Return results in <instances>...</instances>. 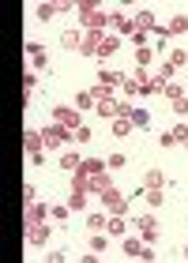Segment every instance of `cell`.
Masks as SVG:
<instances>
[{"mask_svg": "<svg viewBox=\"0 0 188 263\" xmlns=\"http://www.w3.org/2000/svg\"><path fill=\"white\" fill-rule=\"evenodd\" d=\"M132 128H136V124L128 121V117H117V121H113V136H117V139H124V136H128Z\"/></svg>", "mask_w": 188, "mask_h": 263, "instance_id": "cell-21", "label": "cell"}, {"mask_svg": "<svg viewBox=\"0 0 188 263\" xmlns=\"http://www.w3.org/2000/svg\"><path fill=\"white\" fill-rule=\"evenodd\" d=\"M57 165H61L64 173H76V170H83V158H79L76 151H64V154H61V162H57Z\"/></svg>", "mask_w": 188, "mask_h": 263, "instance_id": "cell-12", "label": "cell"}, {"mask_svg": "<svg viewBox=\"0 0 188 263\" xmlns=\"http://www.w3.org/2000/svg\"><path fill=\"white\" fill-rule=\"evenodd\" d=\"M132 45H136V49H147V45H151V34H143V30H132Z\"/></svg>", "mask_w": 188, "mask_h": 263, "instance_id": "cell-34", "label": "cell"}, {"mask_svg": "<svg viewBox=\"0 0 188 263\" xmlns=\"http://www.w3.org/2000/svg\"><path fill=\"white\" fill-rule=\"evenodd\" d=\"M113 105H117V98H113V102H98L94 109H98V117H109V121H113V117H117V109H113Z\"/></svg>", "mask_w": 188, "mask_h": 263, "instance_id": "cell-31", "label": "cell"}, {"mask_svg": "<svg viewBox=\"0 0 188 263\" xmlns=\"http://www.w3.org/2000/svg\"><path fill=\"white\" fill-rule=\"evenodd\" d=\"M124 165H128L124 154H109V158H105V170H124Z\"/></svg>", "mask_w": 188, "mask_h": 263, "instance_id": "cell-33", "label": "cell"}, {"mask_svg": "<svg viewBox=\"0 0 188 263\" xmlns=\"http://www.w3.org/2000/svg\"><path fill=\"white\" fill-rule=\"evenodd\" d=\"M151 64H155V49L151 45L147 49H136V68H151Z\"/></svg>", "mask_w": 188, "mask_h": 263, "instance_id": "cell-22", "label": "cell"}, {"mask_svg": "<svg viewBox=\"0 0 188 263\" xmlns=\"http://www.w3.org/2000/svg\"><path fill=\"white\" fill-rule=\"evenodd\" d=\"M34 196H38V188H34V184H23V203H34Z\"/></svg>", "mask_w": 188, "mask_h": 263, "instance_id": "cell-41", "label": "cell"}, {"mask_svg": "<svg viewBox=\"0 0 188 263\" xmlns=\"http://www.w3.org/2000/svg\"><path fill=\"white\" fill-rule=\"evenodd\" d=\"M94 105H98V102L90 98V90H83V94H76V109H79V113H83V109H94Z\"/></svg>", "mask_w": 188, "mask_h": 263, "instance_id": "cell-25", "label": "cell"}, {"mask_svg": "<svg viewBox=\"0 0 188 263\" xmlns=\"http://www.w3.org/2000/svg\"><path fill=\"white\" fill-rule=\"evenodd\" d=\"M34 83H38V76L27 71V76H23V98H27V102H30V94H34Z\"/></svg>", "mask_w": 188, "mask_h": 263, "instance_id": "cell-29", "label": "cell"}, {"mask_svg": "<svg viewBox=\"0 0 188 263\" xmlns=\"http://www.w3.org/2000/svg\"><path fill=\"white\" fill-rule=\"evenodd\" d=\"M117 49H121V38H117V34H105V38H102V45H98V61L113 57Z\"/></svg>", "mask_w": 188, "mask_h": 263, "instance_id": "cell-13", "label": "cell"}, {"mask_svg": "<svg viewBox=\"0 0 188 263\" xmlns=\"http://www.w3.org/2000/svg\"><path fill=\"white\" fill-rule=\"evenodd\" d=\"M105 222H109V211H87V230L90 233L105 230Z\"/></svg>", "mask_w": 188, "mask_h": 263, "instance_id": "cell-15", "label": "cell"}, {"mask_svg": "<svg viewBox=\"0 0 188 263\" xmlns=\"http://www.w3.org/2000/svg\"><path fill=\"white\" fill-rule=\"evenodd\" d=\"M90 136H94V132H90L87 124H79V128L72 132V139H76V143H90Z\"/></svg>", "mask_w": 188, "mask_h": 263, "instance_id": "cell-35", "label": "cell"}, {"mask_svg": "<svg viewBox=\"0 0 188 263\" xmlns=\"http://www.w3.org/2000/svg\"><path fill=\"white\" fill-rule=\"evenodd\" d=\"M132 27H136V30H143V34H155V30H158L155 11H147V8H143V11H136V15H132Z\"/></svg>", "mask_w": 188, "mask_h": 263, "instance_id": "cell-7", "label": "cell"}, {"mask_svg": "<svg viewBox=\"0 0 188 263\" xmlns=\"http://www.w3.org/2000/svg\"><path fill=\"white\" fill-rule=\"evenodd\" d=\"M53 124H64L68 132H76L83 121H79V109H76V105H57V109H53Z\"/></svg>", "mask_w": 188, "mask_h": 263, "instance_id": "cell-4", "label": "cell"}, {"mask_svg": "<svg viewBox=\"0 0 188 263\" xmlns=\"http://www.w3.org/2000/svg\"><path fill=\"white\" fill-rule=\"evenodd\" d=\"M136 226H139V237H143L147 245H155V241H158V226H155V218H151V214H139Z\"/></svg>", "mask_w": 188, "mask_h": 263, "instance_id": "cell-8", "label": "cell"}, {"mask_svg": "<svg viewBox=\"0 0 188 263\" xmlns=\"http://www.w3.org/2000/svg\"><path fill=\"white\" fill-rule=\"evenodd\" d=\"M98 79H102V87H121V83H124V76H121V71H109V68H105V71H98Z\"/></svg>", "mask_w": 188, "mask_h": 263, "instance_id": "cell-20", "label": "cell"}, {"mask_svg": "<svg viewBox=\"0 0 188 263\" xmlns=\"http://www.w3.org/2000/svg\"><path fill=\"white\" fill-rule=\"evenodd\" d=\"M90 252H94V256L105 252V237H102V233H94V237H90Z\"/></svg>", "mask_w": 188, "mask_h": 263, "instance_id": "cell-38", "label": "cell"}, {"mask_svg": "<svg viewBox=\"0 0 188 263\" xmlns=\"http://www.w3.org/2000/svg\"><path fill=\"white\" fill-rule=\"evenodd\" d=\"M132 124H136V128H147V124H151V113H147V109H132Z\"/></svg>", "mask_w": 188, "mask_h": 263, "instance_id": "cell-32", "label": "cell"}, {"mask_svg": "<svg viewBox=\"0 0 188 263\" xmlns=\"http://www.w3.org/2000/svg\"><path fill=\"white\" fill-rule=\"evenodd\" d=\"M158 143H162V147H177V139H173V132H162V136H158Z\"/></svg>", "mask_w": 188, "mask_h": 263, "instance_id": "cell-43", "label": "cell"}, {"mask_svg": "<svg viewBox=\"0 0 188 263\" xmlns=\"http://www.w3.org/2000/svg\"><path fill=\"white\" fill-rule=\"evenodd\" d=\"M42 139H45V147L57 151V147H68L72 143V132H68L64 124H45L42 128Z\"/></svg>", "mask_w": 188, "mask_h": 263, "instance_id": "cell-3", "label": "cell"}, {"mask_svg": "<svg viewBox=\"0 0 188 263\" xmlns=\"http://www.w3.org/2000/svg\"><path fill=\"white\" fill-rule=\"evenodd\" d=\"M61 45H64V49H72V53H79V45H83V30H64Z\"/></svg>", "mask_w": 188, "mask_h": 263, "instance_id": "cell-18", "label": "cell"}, {"mask_svg": "<svg viewBox=\"0 0 188 263\" xmlns=\"http://www.w3.org/2000/svg\"><path fill=\"white\" fill-rule=\"evenodd\" d=\"M27 241H30V245H45V241H49V226H45V222L27 226Z\"/></svg>", "mask_w": 188, "mask_h": 263, "instance_id": "cell-11", "label": "cell"}, {"mask_svg": "<svg viewBox=\"0 0 188 263\" xmlns=\"http://www.w3.org/2000/svg\"><path fill=\"white\" fill-rule=\"evenodd\" d=\"M102 38H105V30H83V45H79V57H98Z\"/></svg>", "mask_w": 188, "mask_h": 263, "instance_id": "cell-6", "label": "cell"}, {"mask_svg": "<svg viewBox=\"0 0 188 263\" xmlns=\"http://www.w3.org/2000/svg\"><path fill=\"white\" fill-rule=\"evenodd\" d=\"M23 147H27V162H30V158H38V154H42V147H45L42 128H27V136H23Z\"/></svg>", "mask_w": 188, "mask_h": 263, "instance_id": "cell-5", "label": "cell"}, {"mask_svg": "<svg viewBox=\"0 0 188 263\" xmlns=\"http://www.w3.org/2000/svg\"><path fill=\"white\" fill-rule=\"evenodd\" d=\"M170 64H173V68H184V64H188V53H184V49H173V53H170Z\"/></svg>", "mask_w": 188, "mask_h": 263, "instance_id": "cell-36", "label": "cell"}, {"mask_svg": "<svg viewBox=\"0 0 188 263\" xmlns=\"http://www.w3.org/2000/svg\"><path fill=\"white\" fill-rule=\"evenodd\" d=\"M57 11H61V8H57V4H38V19H53V15H57Z\"/></svg>", "mask_w": 188, "mask_h": 263, "instance_id": "cell-37", "label": "cell"}, {"mask_svg": "<svg viewBox=\"0 0 188 263\" xmlns=\"http://www.w3.org/2000/svg\"><path fill=\"white\" fill-rule=\"evenodd\" d=\"M121 94H124V98H136V94H139V83H136L132 76H124V83H121Z\"/></svg>", "mask_w": 188, "mask_h": 263, "instance_id": "cell-27", "label": "cell"}, {"mask_svg": "<svg viewBox=\"0 0 188 263\" xmlns=\"http://www.w3.org/2000/svg\"><path fill=\"white\" fill-rule=\"evenodd\" d=\"M79 19H83V30H105L109 27V11H102L94 0H83V4H76Z\"/></svg>", "mask_w": 188, "mask_h": 263, "instance_id": "cell-1", "label": "cell"}, {"mask_svg": "<svg viewBox=\"0 0 188 263\" xmlns=\"http://www.w3.org/2000/svg\"><path fill=\"white\" fill-rule=\"evenodd\" d=\"M147 203L151 207H162V188H147Z\"/></svg>", "mask_w": 188, "mask_h": 263, "instance_id": "cell-39", "label": "cell"}, {"mask_svg": "<svg viewBox=\"0 0 188 263\" xmlns=\"http://www.w3.org/2000/svg\"><path fill=\"white\" fill-rule=\"evenodd\" d=\"M27 53H30V64H34V71H38V68H45V61H49V57H45V49H42V42H27Z\"/></svg>", "mask_w": 188, "mask_h": 263, "instance_id": "cell-17", "label": "cell"}, {"mask_svg": "<svg viewBox=\"0 0 188 263\" xmlns=\"http://www.w3.org/2000/svg\"><path fill=\"white\" fill-rule=\"evenodd\" d=\"M83 173H87V177L105 173V158H102V162H98V158H83Z\"/></svg>", "mask_w": 188, "mask_h": 263, "instance_id": "cell-24", "label": "cell"}, {"mask_svg": "<svg viewBox=\"0 0 188 263\" xmlns=\"http://www.w3.org/2000/svg\"><path fill=\"white\" fill-rule=\"evenodd\" d=\"M105 233H109V237H124V233H128L124 214H109V222H105Z\"/></svg>", "mask_w": 188, "mask_h": 263, "instance_id": "cell-16", "label": "cell"}, {"mask_svg": "<svg viewBox=\"0 0 188 263\" xmlns=\"http://www.w3.org/2000/svg\"><path fill=\"white\" fill-rule=\"evenodd\" d=\"M109 27L113 30H121V34H128V38H132V15H128V11H121V8H117V11H109Z\"/></svg>", "mask_w": 188, "mask_h": 263, "instance_id": "cell-9", "label": "cell"}, {"mask_svg": "<svg viewBox=\"0 0 188 263\" xmlns=\"http://www.w3.org/2000/svg\"><path fill=\"white\" fill-rule=\"evenodd\" d=\"M173 113H177V117L188 113V98H184V94H181V98H173Z\"/></svg>", "mask_w": 188, "mask_h": 263, "instance_id": "cell-40", "label": "cell"}, {"mask_svg": "<svg viewBox=\"0 0 188 263\" xmlns=\"http://www.w3.org/2000/svg\"><path fill=\"white\" fill-rule=\"evenodd\" d=\"M49 207H45V203H27V226H38V222H45L49 218Z\"/></svg>", "mask_w": 188, "mask_h": 263, "instance_id": "cell-10", "label": "cell"}, {"mask_svg": "<svg viewBox=\"0 0 188 263\" xmlns=\"http://www.w3.org/2000/svg\"><path fill=\"white\" fill-rule=\"evenodd\" d=\"M98 199H102V207L109 211V214H128V196H124L117 184H113V188H105Z\"/></svg>", "mask_w": 188, "mask_h": 263, "instance_id": "cell-2", "label": "cell"}, {"mask_svg": "<svg viewBox=\"0 0 188 263\" xmlns=\"http://www.w3.org/2000/svg\"><path fill=\"white\" fill-rule=\"evenodd\" d=\"M173 139L184 143V139H188V124H177V128H173Z\"/></svg>", "mask_w": 188, "mask_h": 263, "instance_id": "cell-42", "label": "cell"}, {"mask_svg": "<svg viewBox=\"0 0 188 263\" xmlns=\"http://www.w3.org/2000/svg\"><path fill=\"white\" fill-rule=\"evenodd\" d=\"M188 30V15H173L170 23H166V34L170 38H177V34H184Z\"/></svg>", "mask_w": 188, "mask_h": 263, "instance_id": "cell-19", "label": "cell"}, {"mask_svg": "<svg viewBox=\"0 0 188 263\" xmlns=\"http://www.w3.org/2000/svg\"><path fill=\"white\" fill-rule=\"evenodd\" d=\"M87 196H90V192H72L68 207H72V211H87Z\"/></svg>", "mask_w": 188, "mask_h": 263, "instance_id": "cell-28", "label": "cell"}, {"mask_svg": "<svg viewBox=\"0 0 188 263\" xmlns=\"http://www.w3.org/2000/svg\"><path fill=\"white\" fill-rule=\"evenodd\" d=\"M143 188H166V177H162L158 170H147V177H143Z\"/></svg>", "mask_w": 188, "mask_h": 263, "instance_id": "cell-23", "label": "cell"}, {"mask_svg": "<svg viewBox=\"0 0 188 263\" xmlns=\"http://www.w3.org/2000/svg\"><path fill=\"white\" fill-rule=\"evenodd\" d=\"M105 188H113V181H109V170H105V173H94L90 177V181H87V192H105Z\"/></svg>", "mask_w": 188, "mask_h": 263, "instance_id": "cell-14", "label": "cell"}, {"mask_svg": "<svg viewBox=\"0 0 188 263\" xmlns=\"http://www.w3.org/2000/svg\"><path fill=\"white\" fill-rule=\"evenodd\" d=\"M132 79L139 83V90H143L147 83H155V79H151V68H136V71H132Z\"/></svg>", "mask_w": 188, "mask_h": 263, "instance_id": "cell-30", "label": "cell"}, {"mask_svg": "<svg viewBox=\"0 0 188 263\" xmlns=\"http://www.w3.org/2000/svg\"><path fill=\"white\" fill-rule=\"evenodd\" d=\"M162 94H166V98L173 102V98H181V94H184V90H181V87H173V83H170V87H166V90H162Z\"/></svg>", "mask_w": 188, "mask_h": 263, "instance_id": "cell-44", "label": "cell"}, {"mask_svg": "<svg viewBox=\"0 0 188 263\" xmlns=\"http://www.w3.org/2000/svg\"><path fill=\"white\" fill-rule=\"evenodd\" d=\"M87 181H90V177H87L83 170H76V173H72V192H87Z\"/></svg>", "mask_w": 188, "mask_h": 263, "instance_id": "cell-26", "label": "cell"}]
</instances>
